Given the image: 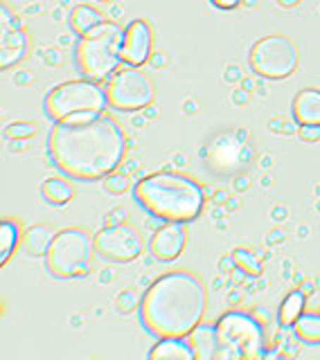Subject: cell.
Masks as SVG:
<instances>
[{
	"label": "cell",
	"instance_id": "cell-1",
	"mask_svg": "<svg viewBox=\"0 0 320 360\" xmlns=\"http://www.w3.org/2000/svg\"><path fill=\"white\" fill-rule=\"evenodd\" d=\"M48 146L66 176L99 180L122 165L127 135L109 112H77L54 124Z\"/></svg>",
	"mask_w": 320,
	"mask_h": 360
},
{
	"label": "cell",
	"instance_id": "cell-2",
	"mask_svg": "<svg viewBox=\"0 0 320 360\" xmlns=\"http://www.w3.org/2000/svg\"><path fill=\"white\" fill-rule=\"evenodd\" d=\"M208 288L192 270H171L147 288L140 318L156 338H187L203 322Z\"/></svg>",
	"mask_w": 320,
	"mask_h": 360
},
{
	"label": "cell",
	"instance_id": "cell-3",
	"mask_svg": "<svg viewBox=\"0 0 320 360\" xmlns=\"http://www.w3.org/2000/svg\"><path fill=\"white\" fill-rule=\"evenodd\" d=\"M133 194L144 210L163 221H194L205 205V189L197 180L169 172L144 176L135 183Z\"/></svg>",
	"mask_w": 320,
	"mask_h": 360
},
{
	"label": "cell",
	"instance_id": "cell-4",
	"mask_svg": "<svg viewBox=\"0 0 320 360\" xmlns=\"http://www.w3.org/2000/svg\"><path fill=\"white\" fill-rule=\"evenodd\" d=\"M122 41L124 30L116 20L101 22L93 32L84 34L77 43V61L86 79L101 82V79L111 77L122 61Z\"/></svg>",
	"mask_w": 320,
	"mask_h": 360
},
{
	"label": "cell",
	"instance_id": "cell-5",
	"mask_svg": "<svg viewBox=\"0 0 320 360\" xmlns=\"http://www.w3.org/2000/svg\"><path fill=\"white\" fill-rule=\"evenodd\" d=\"M214 326L219 340L216 360H253L264 356V331L255 315L230 311L221 315Z\"/></svg>",
	"mask_w": 320,
	"mask_h": 360
},
{
	"label": "cell",
	"instance_id": "cell-6",
	"mask_svg": "<svg viewBox=\"0 0 320 360\" xmlns=\"http://www.w3.org/2000/svg\"><path fill=\"white\" fill-rule=\"evenodd\" d=\"M95 252V234L86 228H66L54 236L48 266L56 277H82L90 273Z\"/></svg>",
	"mask_w": 320,
	"mask_h": 360
},
{
	"label": "cell",
	"instance_id": "cell-7",
	"mask_svg": "<svg viewBox=\"0 0 320 360\" xmlns=\"http://www.w3.org/2000/svg\"><path fill=\"white\" fill-rule=\"evenodd\" d=\"M106 106V88H101L93 79H73V82L59 84L45 97V112L54 122L77 112H104Z\"/></svg>",
	"mask_w": 320,
	"mask_h": 360
},
{
	"label": "cell",
	"instance_id": "cell-8",
	"mask_svg": "<svg viewBox=\"0 0 320 360\" xmlns=\"http://www.w3.org/2000/svg\"><path fill=\"white\" fill-rule=\"evenodd\" d=\"M106 97L113 108L144 110L156 99V86L152 77L135 65H120L106 84Z\"/></svg>",
	"mask_w": 320,
	"mask_h": 360
},
{
	"label": "cell",
	"instance_id": "cell-9",
	"mask_svg": "<svg viewBox=\"0 0 320 360\" xmlns=\"http://www.w3.org/2000/svg\"><path fill=\"white\" fill-rule=\"evenodd\" d=\"M300 63V52L295 43L284 34H271L259 39L250 48V65L259 77L284 79L295 72Z\"/></svg>",
	"mask_w": 320,
	"mask_h": 360
},
{
	"label": "cell",
	"instance_id": "cell-10",
	"mask_svg": "<svg viewBox=\"0 0 320 360\" xmlns=\"http://www.w3.org/2000/svg\"><path fill=\"white\" fill-rule=\"evenodd\" d=\"M95 248L111 262H133L144 252V241L138 228L129 223L106 225L95 234Z\"/></svg>",
	"mask_w": 320,
	"mask_h": 360
},
{
	"label": "cell",
	"instance_id": "cell-11",
	"mask_svg": "<svg viewBox=\"0 0 320 360\" xmlns=\"http://www.w3.org/2000/svg\"><path fill=\"white\" fill-rule=\"evenodd\" d=\"M154 48V32L147 20L138 18L131 20L124 27V41H122V61L127 65L140 68L142 63L149 61Z\"/></svg>",
	"mask_w": 320,
	"mask_h": 360
},
{
	"label": "cell",
	"instance_id": "cell-12",
	"mask_svg": "<svg viewBox=\"0 0 320 360\" xmlns=\"http://www.w3.org/2000/svg\"><path fill=\"white\" fill-rule=\"evenodd\" d=\"M187 245V228L185 223L167 221L163 228H158L152 236V255L160 262H174Z\"/></svg>",
	"mask_w": 320,
	"mask_h": 360
},
{
	"label": "cell",
	"instance_id": "cell-13",
	"mask_svg": "<svg viewBox=\"0 0 320 360\" xmlns=\"http://www.w3.org/2000/svg\"><path fill=\"white\" fill-rule=\"evenodd\" d=\"M293 117L298 124H316L320 127V90L304 88L293 99Z\"/></svg>",
	"mask_w": 320,
	"mask_h": 360
},
{
	"label": "cell",
	"instance_id": "cell-14",
	"mask_svg": "<svg viewBox=\"0 0 320 360\" xmlns=\"http://www.w3.org/2000/svg\"><path fill=\"white\" fill-rule=\"evenodd\" d=\"M56 236V230L52 225H45V223H39V225H32L25 232H23V241H20V248L25 250L27 255L32 257H41V255H48L50 245Z\"/></svg>",
	"mask_w": 320,
	"mask_h": 360
},
{
	"label": "cell",
	"instance_id": "cell-15",
	"mask_svg": "<svg viewBox=\"0 0 320 360\" xmlns=\"http://www.w3.org/2000/svg\"><path fill=\"white\" fill-rule=\"evenodd\" d=\"M27 34L25 30H16V32H7L3 34V41H0V65L11 68L18 63L27 52Z\"/></svg>",
	"mask_w": 320,
	"mask_h": 360
},
{
	"label": "cell",
	"instance_id": "cell-16",
	"mask_svg": "<svg viewBox=\"0 0 320 360\" xmlns=\"http://www.w3.org/2000/svg\"><path fill=\"white\" fill-rule=\"evenodd\" d=\"M152 360H192L194 349L185 338H160V342L149 352Z\"/></svg>",
	"mask_w": 320,
	"mask_h": 360
},
{
	"label": "cell",
	"instance_id": "cell-17",
	"mask_svg": "<svg viewBox=\"0 0 320 360\" xmlns=\"http://www.w3.org/2000/svg\"><path fill=\"white\" fill-rule=\"evenodd\" d=\"M190 345L194 349V356L199 360H212L219 354V340H216V326L199 324L190 335Z\"/></svg>",
	"mask_w": 320,
	"mask_h": 360
},
{
	"label": "cell",
	"instance_id": "cell-18",
	"mask_svg": "<svg viewBox=\"0 0 320 360\" xmlns=\"http://www.w3.org/2000/svg\"><path fill=\"white\" fill-rule=\"evenodd\" d=\"M244 155H250V149L244 144L235 140L233 135H221L219 140L212 144V160L214 165H237L239 160H244Z\"/></svg>",
	"mask_w": 320,
	"mask_h": 360
},
{
	"label": "cell",
	"instance_id": "cell-19",
	"mask_svg": "<svg viewBox=\"0 0 320 360\" xmlns=\"http://www.w3.org/2000/svg\"><path fill=\"white\" fill-rule=\"evenodd\" d=\"M23 225L18 219H5L0 223V264H7L9 257L16 252V248L23 241Z\"/></svg>",
	"mask_w": 320,
	"mask_h": 360
},
{
	"label": "cell",
	"instance_id": "cell-20",
	"mask_svg": "<svg viewBox=\"0 0 320 360\" xmlns=\"http://www.w3.org/2000/svg\"><path fill=\"white\" fill-rule=\"evenodd\" d=\"M101 22H106V16L101 14L99 9L90 7V5H79L73 9L70 14V27L75 34H79V37H84V34L93 32L95 27H99Z\"/></svg>",
	"mask_w": 320,
	"mask_h": 360
},
{
	"label": "cell",
	"instance_id": "cell-21",
	"mask_svg": "<svg viewBox=\"0 0 320 360\" xmlns=\"http://www.w3.org/2000/svg\"><path fill=\"white\" fill-rule=\"evenodd\" d=\"M41 194L50 205H66L75 198V187L66 178H48L41 185Z\"/></svg>",
	"mask_w": 320,
	"mask_h": 360
},
{
	"label": "cell",
	"instance_id": "cell-22",
	"mask_svg": "<svg viewBox=\"0 0 320 360\" xmlns=\"http://www.w3.org/2000/svg\"><path fill=\"white\" fill-rule=\"evenodd\" d=\"M295 338L307 345H320V313H302L293 324Z\"/></svg>",
	"mask_w": 320,
	"mask_h": 360
},
{
	"label": "cell",
	"instance_id": "cell-23",
	"mask_svg": "<svg viewBox=\"0 0 320 360\" xmlns=\"http://www.w3.org/2000/svg\"><path fill=\"white\" fill-rule=\"evenodd\" d=\"M302 311H304V292H300V290L289 292V295L284 297L280 313H278L280 324L282 326H293L302 315Z\"/></svg>",
	"mask_w": 320,
	"mask_h": 360
},
{
	"label": "cell",
	"instance_id": "cell-24",
	"mask_svg": "<svg viewBox=\"0 0 320 360\" xmlns=\"http://www.w3.org/2000/svg\"><path fill=\"white\" fill-rule=\"evenodd\" d=\"M233 262L239 266V270H248L250 275L259 273V262L250 250H242V248H239V250H235V255H233Z\"/></svg>",
	"mask_w": 320,
	"mask_h": 360
},
{
	"label": "cell",
	"instance_id": "cell-25",
	"mask_svg": "<svg viewBox=\"0 0 320 360\" xmlns=\"http://www.w3.org/2000/svg\"><path fill=\"white\" fill-rule=\"evenodd\" d=\"M39 131V124L37 122H14L7 127V135L9 138H30V135H34Z\"/></svg>",
	"mask_w": 320,
	"mask_h": 360
},
{
	"label": "cell",
	"instance_id": "cell-26",
	"mask_svg": "<svg viewBox=\"0 0 320 360\" xmlns=\"http://www.w3.org/2000/svg\"><path fill=\"white\" fill-rule=\"evenodd\" d=\"M104 189L109 194H122V191L129 189V176L124 174H109L104 180Z\"/></svg>",
	"mask_w": 320,
	"mask_h": 360
},
{
	"label": "cell",
	"instance_id": "cell-27",
	"mask_svg": "<svg viewBox=\"0 0 320 360\" xmlns=\"http://www.w3.org/2000/svg\"><path fill=\"white\" fill-rule=\"evenodd\" d=\"M138 304H140V300H138V295H135L133 288L122 290L118 295V311L120 313H129V311H133L135 307H138Z\"/></svg>",
	"mask_w": 320,
	"mask_h": 360
},
{
	"label": "cell",
	"instance_id": "cell-28",
	"mask_svg": "<svg viewBox=\"0 0 320 360\" xmlns=\"http://www.w3.org/2000/svg\"><path fill=\"white\" fill-rule=\"evenodd\" d=\"M0 14H3V34L23 30V20L18 16H14V14H9V9L5 5H3V9H0Z\"/></svg>",
	"mask_w": 320,
	"mask_h": 360
},
{
	"label": "cell",
	"instance_id": "cell-29",
	"mask_svg": "<svg viewBox=\"0 0 320 360\" xmlns=\"http://www.w3.org/2000/svg\"><path fill=\"white\" fill-rule=\"evenodd\" d=\"M298 133L304 142H318L320 140V127H316V124H300Z\"/></svg>",
	"mask_w": 320,
	"mask_h": 360
},
{
	"label": "cell",
	"instance_id": "cell-30",
	"mask_svg": "<svg viewBox=\"0 0 320 360\" xmlns=\"http://www.w3.org/2000/svg\"><path fill=\"white\" fill-rule=\"evenodd\" d=\"M127 217H129V212H127V210H124V207H116V210H111V212H109V217H106V225L127 223Z\"/></svg>",
	"mask_w": 320,
	"mask_h": 360
},
{
	"label": "cell",
	"instance_id": "cell-31",
	"mask_svg": "<svg viewBox=\"0 0 320 360\" xmlns=\"http://www.w3.org/2000/svg\"><path fill=\"white\" fill-rule=\"evenodd\" d=\"M63 59H61V54L59 50H48L45 52V63H50V65H59Z\"/></svg>",
	"mask_w": 320,
	"mask_h": 360
},
{
	"label": "cell",
	"instance_id": "cell-32",
	"mask_svg": "<svg viewBox=\"0 0 320 360\" xmlns=\"http://www.w3.org/2000/svg\"><path fill=\"white\" fill-rule=\"evenodd\" d=\"M212 5H216L219 9H235L239 5V0H212Z\"/></svg>",
	"mask_w": 320,
	"mask_h": 360
},
{
	"label": "cell",
	"instance_id": "cell-33",
	"mask_svg": "<svg viewBox=\"0 0 320 360\" xmlns=\"http://www.w3.org/2000/svg\"><path fill=\"white\" fill-rule=\"evenodd\" d=\"M276 3H278L280 7H295V5H300L302 0H276Z\"/></svg>",
	"mask_w": 320,
	"mask_h": 360
},
{
	"label": "cell",
	"instance_id": "cell-34",
	"mask_svg": "<svg viewBox=\"0 0 320 360\" xmlns=\"http://www.w3.org/2000/svg\"><path fill=\"white\" fill-rule=\"evenodd\" d=\"M34 79V75L30 72V75H16V84H27V82H32Z\"/></svg>",
	"mask_w": 320,
	"mask_h": 360
},
{
	"label": "cell",
	"instance_id": "cell-35",
	"mask_svg": "<svg viewBox=\"0 0 320 360\" xmlns=\"http://www.w3.org/2000/svg\"><path fill=\"white\" fill-rule=\"evenodd\" d=\"M248 185H250L248 176H246V178H244V176H242V178H237V189H244V187L248 189Z\"/></svg>",
	"mask_w": 320,
	"mask_h": 360
},
{
	"label": "cell",
	"instance_id": "cell-36",
	"mask_svg": "<svg viewBox=\"0 0 320 360\" xmlns=\"http://www.w3.org/2000/svg\"><path fill=\"white\" fill-rule=\"evenodd\" d=\"M239 75H237V68H228V70H226V79H228V82H233V79H237Z\"/></svg>",
	"mask_w": 320,
	"mask_h": 360
},
{
	"label": "cell",
	"instance_id": "cell-37",
	"mask_svg": "<svg viewBox=\"0 0 320 360\" xmlns=\"http://www.w3.org/2000/svg\"><path fill=\"white\" fill-rule=\"evenodd\" d=\"M273 234H276V236H271V239H269L271 243H276V241L284 239V232H278V230H276V232H273Z\"/></svg>",
	"mask_w": 320,
	"mask_h": 360
},
{
	"label": "cell",
	"instance_id": "cell-38",
	"mask_svg": "<svg viewBox=\"0 0 320 360\" xmlns=\"http://www.w3.org/2000/svg\"><path fill=\"white\" fill-rule=\"evenodd\" d=\"M154 115H158V110L152 108V106H147V117H154Z\"/></svg>",
	"mask_w": 320,
	"mask_h": 360
},
{
	"label": "cell",
	"instance_id": "cell-39",
	"mask_svg": "<svg viewBox=\"0 0 320 360\" xmlns=\"http://www.w3.org/2000/svg\"><path fill=\"white\" fill-rule=\"evenodd\" d=\"M235 99H237V101H248V93H246V95H244V93H237Z\"/></svg>",
	"mask_w": 320,
	"mask_h": 360
},
{
	"label": "cell",
	"instance_id": "cell-40",
	"mask_svg": "<svg viewBox=\"0 0 320 360\" xmlns=\"http://www.w3.org/2000/svg\"><path fill=\"white\" fill-rule=\"evenodd\" d=\"M216 202H223L226 200V194H223V191H219V194H216V198H214Z\"/></svg>",
	"mask_w": 320,
	"mask_h": 360
},
{
	"label": "cell",
	"instance_id": "cell-41",
	"mask_svg": "<svg viewBox=\"0 0 320 360\" xmlns=\"http://www.w3.org/2000/svg\"><path fill=\"white\" fill-rule=\"evenodd\" d=\"M284 214H287L284 210H276V219H278V221H280V219H284Z\"/></svg>",
	"mask_w": 320,
	"mask_h": 360
}]
</instances>
